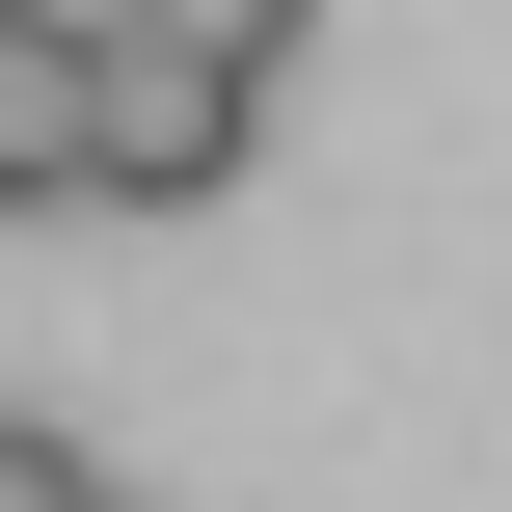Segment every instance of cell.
Returning a JSON list of instances; mask_svg holds the SVG:
<instances>
[{"label": "cell", "instance_id": "1", "mask_svg": "<svg viewBox=\"0 0 512 512\" xmlns=\"http://www.w3.org/2000/svg\"><path fill=\"white\" fill-rule=\"evenodd\" d=\"M270 162V54H216V27H108L81 54V216H216Z\"/></svg>", "mask_w": 512, "mask_h": 512}, {"label": "cell", "instance_id": "2", "mask_svg": "<svg viewBox=\"0 0 512 512\" xmlns=\"http://www.w3.org/2000/svg\"><path fill=\"white\" fill-rule=\"evenodd\" d=\"M0 216H81V27L0 0Z\"/></svg>", "mask_w": 512, "mask_h": 512}, {"label": "cell", "instance_id": "3", "mask_svg": "<svg viewBox=\"0 0 512 512\" xmlns=\"http://www.w3.org/2000/svg\"><path fill=\"white\" fill-rule=\"evenodd\" d=\"M81 486H108V459H81L54 405H0V512H81Z\"/></svg>", "mask_w": 512, "mask_h": 512}, {"label": "cell", "instance_id": "4", "mask_svg": "<svg viewBox=\"0 0 512 512\" xmlns=\"http://www.w3.org/2000/svg\"><path fill=\"white\" fill-rule=\"evenodd\" d=\"M27 27H81V54H108V27H162V0H27Z\"/></svg>", "mask_w": 512, "mask_h": 512}, {"label": "cell", "instance_id": "5", "mask_svg": "<svg viewBox=\"0 0 512 512\" xmlns=\"http://www.w3.org/2000/svg\"><path fill=\"white\" fill-rule=\"evenodd\" d=\"M81 512H135V486H81Z\"/></svg>", "mask_w": 512, "mask_h": 512}]
</instances>
